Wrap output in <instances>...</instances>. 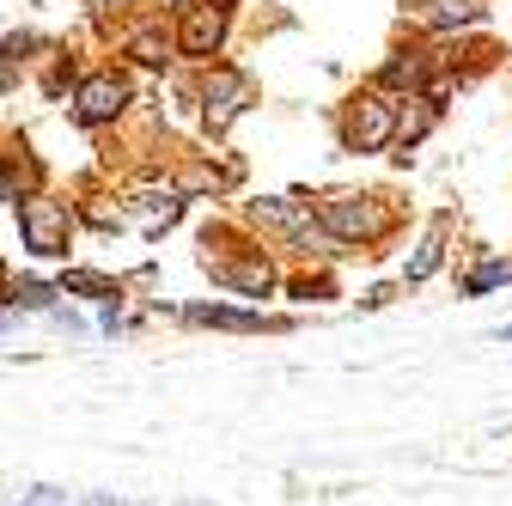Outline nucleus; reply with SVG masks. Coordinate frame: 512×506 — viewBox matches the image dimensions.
I'll return each instance as SVG.
<instances>
[{"label": "nucleus", "mask_w": 512, "mask_h": 506, "mask_svg": "<svg viewBox=\"0 0 512 506\" xmlns=\"http://www.w3.org/2000/svg\"><path fill=\"white\" fill-rule=\"evenodd\" d=\"M13 214H19V244L31 250L37 263H61V257H68V244L80 232L74 202H61L55 189H31V196H13Z\"/></svg>", "instance_id": "obj_1"}, {"label": "nucleus", "mask_w": 512, "mask_h": 506, "mask_svg": "<svg viewBox=\"0 0 512 506\" xmlns=\"http://www.w3.org/2000/svg\"><path fill=\"white\" fill-rule=\"evenodd\" d=\"M311 214L336 238V250H366L378 238H391V226H397V214L384 208V196H360V189H336V196H324Z\"/></svg>", "instance_id": "obj_2"}, {"label": "nucleus", "mask_w": 512, "mask_h": 506, "mask_svg": "<svg viewBox=\"0 0 512 506\" xmlns=\"http://www.w3.org/2000/svg\"><path fill=\"white\" fill-rule=\"evenodd\" d=\"M250 226H263L269 238H281L293 257H336V238L317 226L311 202H293V196H263L250 202Z\"/></svg>", "instance_id": "obj_3"}, {"label": "nucleus", "mask_w": 512, "mask_h": 506, "mask_svg": "<svg viewBox=\"0 0 512 506\" xmlns=\"http://www.w3.org/2000/svg\"><path fill=\"white\" fill-rule=\"evenodd\" d=\"M391 129H397V98H391V92H378V86L354 92V98L336 110V141H342V153L372 159V153L391 147Z\"/></svg>", "instance_id": "obj_4"}, {"label": "nucleus", "mask_w": 512, "mask_h": 506, "mask_svg": "<svg viewBox=\"0 0 512 506\" xmlns=\"http://www.w3.org/2000/svg\"><path fill=\"white\" fill-rule=\"evenodd\" d=\"M128 104H135V80L116 74V68H98L74 86V122L80 129H116V122L128 116Z\"/></svg>", "instance_id": "obj_5"}, {"label": "nucleus", "mask_w": 512, "mask_h": 506, "mask_svg": "<svg viewBox=\"0 0 512 506\" xmlns=\"http://www.w3.org/2000/svg\"><path fill=\"white\" fill-rule=\"evenodd\" d=\"M250 98H256V86H250L244 68H232V61H208V74H202V122L214 135L232 129V122L250 110Z\"/></svg>", "instance_id": "obj_6"}, {"label": "nucleus", "mask_w": 512, "mask_h": 506, "mask_svg": "<svg viewBox=\"0 0 512 506\" xmlns=\"http://www.w3.org/2000/svg\"><path fill=\"white\" fill-rule=\"evenodd\" d=\"M226 31H232V13H226V7H214V0H183L171 43H177V55H189V61H214V55L226 49Z\"/></svg>", "instance_id": "obj_7"}, {"label": "nucleus", "mask_w": 512, "mask_h": 506, "mask_svg": "<svg viewBox=\"0 0 512 506\" xmlns=\"http://www.w3.org/2000/svg\"><path fill=\"white\" fill-rule=\"evenodd\" d=\"M445 122V86H427V92H409V98H397V129H391V147H397V159H409L433 129Z\"/></svg>", "instance_id": "obj_8"}, {"label": "nucleus", "mask_w": 512, "mask_h": 506, "mask_svg": "<svg viewBox=\"0 0 512 506\" xmlns=\"http://www.w3.org/2000/svg\"><path fill=\"white\" fill-rule=\"evenodd\" d=\"M208 275L220 281V287H232V293H244V299H269L275 293V269H269V257H263V250H244V257H208Z\"/></svg>", "instance_id": "obj_9"}, {"label": "nucleus", "mask_w": 512, "mask_h": 506, "mask_svg": "<svg viewBox=\"0 0 512 506\" xmlns=\"http://www.w3.org/2000/svg\"><path fill=\"white\" fill-rule=\"evenodd\" d=\"M433 68H439L433 49H397V55L372 74V86H378V92H391V98H409V92H427Z\"/></svg>", "instance_id": "obj_10"}, {"label": "nucleus", "mask_w": 512, "mask_h": 506, "mask_svg": "<svg viewBox=\"0 0 512 506\" xmlns=\"http://www.w3.org/2000/svg\"><path fill=\"white\" fill-rule=\"evenodd\" d=\"M445 250H452V214H439V220L427 226V238L415 244V257H409V269H403V287H427V281L445 269Z\"/></svg>", "instance_id": "obj_11"}, {"label": "nucleus", "mask_w": 512, "mask_h": 506, "mask_svg": "<svg viewBox=\"0 0 512 506\" xmlns=\"http://www.w3.org/2000/svg\"><path fill=\"white\" fill-rule=\"evenodd\" d=\"M183 324H196V330H238V336L275 330L263 311H250V305H183Z\"/></svg>", "instance_id": "obj_12"}, {"label": "nucleus", "mask_w": 512, "mask_h": 506, "mask_svg": "<svg viewBox=\"0 0 512 506\" xmlns=\"http://www.w3.org/2000/svg\"><path fill=\"white\" fill-rule=\"evenodd\" d=\"M128 55L141 61V68H153V74H165L171 61H177V43H171V31H159V25H141L135 37H128Z\"/></svg>", "instance_id": "obj_13"}, {"label": "nucleus", "mask_w": 512, "mask_h": 506, "mask_svg": "<svg viewBox=\"0 0 512 506\" xmlns=\"http://www.w3.org/2000/svg\"><path fill=\"white\" fill-rule=\"evenodd\" d=\"M494 287H512V257H488V263H476V269L458 275V293H464V299H482V293H494Z\"/></svg>", "instance_id": "obj_14"}, {"label": "nucleus", "mask_w": 512, "mask_h": 506, "mask_svg": "<svg viewBox=\"0 0 512 506\" xmlns=\"http://www.w3.org/2000/svg\"><path fill=\"white\" fill-rule=\"evenodd\" d=\"M55 287H61V299H98V305H104V299H122V287H116L110 275H92V269H68Z\"/></svg>", "instance_id": "obj_15"}, {"label": "nucleus", "mask_w": 512, "mask_h": 506, "mask_svg": "<svg viewBox=\"0 0 512 506\" xmlns=\"http://www.w3.org/2000/svg\"><path fill=\"white\" fill-rule=\"evenodd\" d=\"M55 299H61V287H55V281H37V275L7 281V311H49Z\"/></svg>", "instance_id": "obj_16"}, {"label": "nucleus", "mask_w": 512, "mask_h": 506, "mask_svg": "<svg viewBox=\"0 0 512 506\" xmlns=\"http://www.w3.org/2000/svg\"><path fill=\"white\" fill-rule=\"evenodd\" d=\"M482 7H488V0H433V25H439V31L482 25Z\"/></svg>", "instance_id": "obj_17"}, {"label": "nucleus", "mask_w": 512, "mask_h": 506, "mask_svg": "<svg viewBox=\"0 0 512 506\" xmlns=\"http://www.w3.org/2000/svg\"><path fill=\"white\" fill-rule=\"evenodd\" d=\"M19 506H74V500H68V488H49V482H43V488H31Z\"/></svg>", "instance_id": "obj_18"}, {"label": "nucleus", "mask_w": 512, "mask_h": 506, "mask_svg": "<svg viewBox=\"0 0 512 506\" xmlns=\"http://www.w3.org/2000/svg\"><path fill=\"white\" fill-rule=\"evenodd\" d=\"M122 324H128V318H122V299H104V305H98V330H104V336H116Z\"/></svg>", "instance_id": "obj_19"}, {"label": "nucleus", "mask_w": 512, "mask_h": 506, "mask_svg": "<svg viewBox=\"0 0 512 506\" xmlns=\"http://www.w3.org/2000/svg\"><path fill=\"white\" fill-rule=\"evenodd\" d=\"M13 61H19V55H7V43H0V98L19 86V68H13Z\"/></svg>", "instance_id": "obj_20"}, {"label": "nucleus", "mask_w": 512, "mask_h": 506, "mask_svg": "<svg viewBox=\"0 0 512 506\" xmlns=\"http://www.w3.org/2000/svg\"><path fill=\"white\" fill-rule=\"evenodd\" d=\"M135 7H141V13H153V19H159V13H177V7H183V0H135Z\"/></svg>", "instance_id": "obj_21"}, {"label": "nucleus", "mask_w": 512, "mask_h": 506, "mask_svg": "<svg viewBox=\"0 0 512 506\" xmlns=\"http://www.w3.org/2000/svg\"><path fill=\"white\" fill-rule=\"evenodd\" d=\"M92 13H122V7H135V0H86Z\"/></svg>", "instance_id": "obj_22"}, {"label": "nucleus", "mask_w": 512, "mask_h": 506, "mask_svg": "<svg viewBox=\"0 0 512 506\" xmlns=\"http://www.w3.org/2000/svg\"><path fill=\"white\" fill-rule=\"evenodd\" d=\"M0 311H7V257H0Z\"/></svg>", "instance_id": "obj_23"}, {"label": "nucleus", "mask_w": 512, "mask_h": 506, "mask_svg": "<svg viewBox=\"0 0 512 506\" xmlns=\"http://www.w3.org/2000/svg\"><path fill=\"white\" fill-rule=\"evenodd\" d=\"M110 500H116V494H86L80 506H110Z\"/></svg>", "instance_id": "obj_24"}, {"label": "nucleus", "mask_w": 512, "mask_h": 506, "mask_svg": "<svg viewBox=\"0 0 512 506\" xmlns=\"http://www.w3.org/2000/svg\"><path fill=\"white\" fill-rule=\"evenodd\" d=\"M494 342H512V324H500V330H494Z\"/></svg>", "instance_id": "obj_25"}, {"label": "nucleus", "mask_w": 512, "mask_h": 506, "mask_svg": "<svg viewBox=\"0 0 512 506\" xmlns=\"http://www.w3.org/2000/svg\"><path fill=\"white\" fill-rule=\"evenodd\" d=\"M177 506H214V500H177Z\"/></svg>", "instance_id": "obj_26"}, {"label": "nucleus", "mask_w": 512, "mask_h": 506, "mask_svg": "<svg viewBox=\"0 0 512 506\" xmlns=\"http://www.w3.org/2000/svg\"><path fill=\"white\" fill-rule=\"evenodd\" d=\"M110 506H135V500H110Z\"/></svg>", "instance_id": "obj_27"}, {"label": "nucleus", "mask_w": 512, "mask_h": 506, "mask_svg": "<svg viewBox=\"0 0 512 506\" xmlns=\"http://www.w3.org/2000/svg\"><path fill=\"white\" fill-rule=\"evenodd\" d=\"M0 202H7V183H0Z\"/></svg>", "instance_id": "obj_28"}]
</instances>
